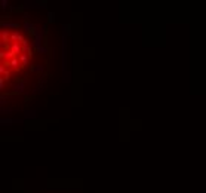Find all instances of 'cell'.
<instances>
[{"label":"cell","mask_w":206,"mask_h":193,"mask_svg":"<svg viewBox=\"0 0 206 193\" xmlns=\"http://www.w3.org/2000/svg\"><path fill=\"white\" fill-rule=\"evenodd\" d=\"M12 89H13V92H24L25 91V82L21 80L19 83H15L12 86Z\"/></svg>","instance_id":"3"},{"label":"cell","mask_w":206,"mask_h":193,"mask_svg":"<svg viewBox=\"0 0 206 193\" xmlns=\"http://www.w3.org/2000/svg\"><path fill=\"white\" fill-rule=\"evenodd\" d=\"M48 21H49V22H54V21H55V13H54V12H48Z\"/></svg>","instance_id":"10"},{"label":"cell","mask_w":206,"mask_h":193,"mask_svg":"<svg viewBox=\"0 0 206 193\" xmlns=\"http://www.w3.org/2000/svg\"><path fill=\"white\" fill-rule=\"evenodd\" d=\"M11 51H12L17 57H19L21 54H23V46H21L19 43H11Z\"/></svg>","instance_id":"1"},{"label":"cell","mask_w":206,"mask_h":193,"mask_svg":"<svg viewBox=\"0 0 206 193\" xmlns=\"http://www.w3.org/2000/svg\"><path fill=\"white\" fill-rule=\"evenodd\" d=\"M70 24H67V25H64V30H65V31H67V33H70Z\"/></svg>","instance_id":"17"},{"label":"cell","mask_w":206,"mask_h":193,"mask_svg":"<svg viewBox=\"0 0 206 193\" xmlns=\"http://www.w3.org/2000/svg\"><path fill=\"white\" fill-rule=\"evenodd\" d=\"M11 111H12V108H5V107H2V113L8 114V113H11Z\"/></svg>","instance_id":"16"},{"label":"cell","mask_w":206,"mask_h":193,"mask_svg":"<svg viewBox=\"0 0 206 193\" xmlns=\"http://www.w3.org/2000/svg\"><path fill=\"white\" fill-rule=\"evenodd\" d=\"M2 27L3 28H19L21 25L19 24H15V22H9V21H2Z\"/></svg>","instance_id":"5"},{"label":"cell","mask_w":206,"mask_h":193,"mask_svg":"<svg viewBox=\"0 0 206 193\" xmlns=\"http://www.w3.org/2000/svg\"><path fill=\"white\" fill-rule=\"evenodd\" d=\"M9 76H11V73H9V70H8V71H6V73L3 74V76H2V77H3L5 80H8V79H9Z\"/></svg>","instance_id":"15"},{"label":"cell","mask_w":206,"mask_h":193,"mask_svg":"<svg viewBox=\"0 0 206 193\" xmlns=\"http://www.w3.org/2000/svg\"><path fill=\"white\" fill-rule=\"evenodd\" d=\"M23 119H2L0 123L2 125H12V123H23Z\"/></svg>","instance_id":"4"},{"label":"cell","mask_w":206,"mask_h":193,"mask_svg":"<svg viewBox=\"0 0 206 193\" xmlns=\"http://www.w3.org/2000/svg\"><path fill=\"white\" fill-rule=\"evenodd\" d=\"M37 52H40V54H48V48H45V46H40V48L37 49Z\"/></svg>","instance_id":"13"},{"label":"cell","mask_w":206,"mask_h":193,"mask_svg":"<svg viewBox=\"0 0 206 193\" xmlns=\"http://www.w3.org/2000/svg\"><path fill=\"white\" fill-rule=\"evenodd\" d=\"M31 70H33L34 73H40V71L45 70V67H43L42 64H36V65H33V67H31Z\"/></svg>","instance_id":"8"},{"label":"cell","mask_w":206,"mask_h":193,"mask_svg":"<svg viewBox=\"0 0 206 193\" xmlns=\"http://www.w3.org/2000/svg\"><path fill=\"white\" fill-rule=\"evenodd\" d=\"M19 64H21V63H19V58H18V57H17V58H13V59H11V67H12V69L15 70V71L19 70V67H18Z\"/></svg>","instance_id":"6"},{"label":"cell","mask_w":206,"mask_h":193,"mask_svg":"<svg viewBox=\"0 0 206 193\" xmlns=\"http://www.w3.org/2000/svg\"><path fill=\"white\" fill-rule=\"evenodd\" d=\"M0 91H5V79L3 77H0Z\"/></svg>","instance_id":"12"},{"label":"cell","mask_w":206,"mask_h":193,"mask_svg":"<svg viewBox=\"0 0 206 193\" xmlns=\"http://www.w3.org/2000/svg\"><path fill=\"white\" fill-rule=\"evenodd\" d=\"M24 117H25V119H34L36 114H34L33 110H27V111H24Z\"/></svg>","instance_id":"9"},{"label":"cell","mask_w":206,"mask_h":193,"mask_svg":"<svg viewBox=\"0 0 206 193\" xmlns=\"http://www.w3.org/2000/svg\"><path fill=\"white\" fill-rule=\"evenodd\" d=\"M8 7V0H2V9H6Z\"/></svg>","instance_id":"14"},{"label":"cell","mask_w":206,"mask_h":193,"mask_svg":"<svg viewBox=\"0 0 206 193\" xmlns=\"http://www.w3.org/2000/svg\"><path fill=\"white\" fill-rule=\"evenodd\" d=\"M18 58H19V63H21V64L27 65V63H28V55H27V54H21Z\"/></svg>","instance_id":"7"},{"label":"cell","mask_w":206,"mask_h":193,"mask_svg":"<svg viewBox=\"0 0 206 193\" xmlns=\"http://www.w3.org/2000/svg\"><path fill=\"white\" fill-rule=\"evenodd\" d=\"M64 82H67V83L71 82V74L70 73H64Z\"/></svg>","instance_id":"11"},{"label":"cell","mask_w":206,"mask_h":193,"mask_svg":"<svg viewBox=\"0 0 206 193\" xmlns=\"http://www.w3.org/2000/svg\"><path fill=\"white\" fill-rule=\"evenodd\" d=\"M9 37H11V34H9L8 30H2V33H0V39H2V43H0V45H2V49L5 48V43L8 42Z\"/></svg>","instance_id":"2"}]
</instances>
